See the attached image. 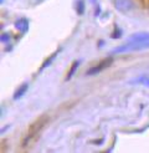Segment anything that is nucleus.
Masks as SVG:
<instances>
[{
    "label": "nucleus",
    "instance_id": "ddd939ff",
    "mask_svg": "<svg viewBox=\"0 0 149 153\" xmlns=\"http://www.w3.org/2000/svg\"><path fill=\"white\" fill-rule=\"evenodd\" d=\"M91 1H92V3H94V1H96V0H91Z\"/></svg>",
    "mask_w": 149,
    "mask_h": 153
},
{
    "label": "nucleus",
    "instance_id": "7ed1b4c3",
    "mask_svg": "<svg viewBox=\"0 0 149 153\" xmlns=\"http://www.w3.org/2000/svg\"><path fill=\"white\" fill-rule=\"evenodd\" d=\"M112 62H113V57L112 56H108L106 57L104 60H102L100 64H97L96 66H92L91 68H88L86 75L87 76H92V75H97V74H100L102 70H104V68H107L112 65Z\"/></svg>",
    "mask_w": 149,
    "mask_h": 153
},
{
    "label": "nucleus",
    "instance_id": "0eeeda50",
    "mask_svg": "<svg viewBox=\"0 0 149 153\" xmlns=\"http://www.w3.org/2000/svg\"><path fill=\"white\" fill-rule=\"evenodd\" d=\"M27 83H22V85L15 91V94H14V100H19V98H21L22 96L25 95V92L27 91Z\"/></svg>",
    "mask_w": 149,
    "mask_h": 153
},
{
    "label": "nucleus",
    "instance_id": "6e6552de",
    "mask_svg": "<svg viewBox=\"0 0 149 153\" xmlns=\"http://www.w3.org/2000/svg\"><path fill=\"white\" fill-rule=\"evenodd\" d=\"M80 64H81V61H80V60H77V61H74V62L71 65V68L69 70V72H67V77H66V80H67V81L72 79V76L74 75V72L77 71V68H78Z\"/></svg>",
    "mask_w": 149,
    "mask_h": 153
},
{
    "label": "nucleus",
    "instance_id": "9d476101",
    "mask_svg": "<svg viewBox=\"0 0 149 153\" xmlns=\"http://www.w3.org/2000/svg\"><path fill=\"white\" fill-rule=\"evenodd\" d=\"M76 11L78 15H82L85 13V1L83 0H77L76 3Z\"/></svg>",
    "mask_w": 149,
    "mask_h": 153
},
{
    "label": "nucleus",
    "instance_id": "f8f14e48",
    "mask_svg": "<svg viewBox=\"0 0 149 153\" xmlns=\"http://www.w3.org/2000/svg\"><path fill=\"white\" fill-rule=\"evenodd\" d=\"M55 57H56V53H54V55H51V57H50L49 60H46V61H45V62L42 64V68H44V67H47V65H49V64H51V61L54 60Z\"/></svg>",
    "mask_w": 149,
    "mask_h": 153
},
{
    "label": "nucleus",
    "instance_id": "9b49d317",
    "mask_svg": "<svg viewBox=\"0 0 149 153\" xmlns=\"http://www.w3.org/2000/svg\"><path fill=\"white\" fill-rule=\"evenodd\" d=\"M121 36H122V30L118 29V27H116V30H114L113 33H112V37H113V39H119Z\"/></svg>",
    "mask_w": 149,
    "mask_h": 153
},
{
    "label": "nucleus",
    "instance_id": "1a4fd4ad",
    "mask_svg": "<svg viewBox=\"0 0 149 153\" xmlns=\"http://www.w3.org/2000/svg\"><path fill=\"white\" fill-rule=\"evenodd\" d=\"M131 83H140V85L149 86V76H139L138 79L131 80Z\"/></svg>",
    "mask_w": 149,
    "mask_h": 153
},
{
    "label": "nucleus",
    "instance_id": "39448f33",
    "mask_svg": "<svg viewBox=\"0 0 149 153\" xmlns=\"http://www.w3.org/2000/svg\"><path fill=\"white\" fill-rule=\"evenodd\" d=\"M149 40V31H138L128 37V41H145Z\"/></svg>",
    "mask_w": 149,
    "mask_h": 153
},
{
    "label": "nucleus",
    "instance_id": "20e7f679",
    "mask_svg": "<svg viewBox=\"0 0 149 153\" xmlns=\"http://www.w3.org/2000/svg\"><path fill=\"white\" fill-rule=\"evenodd\" d=\"M132 0H114V7L121 13H128L133 9Z\"/></svg>",
    "mask_w": 149,
    "mask_h": 153
},
{
    "label": "nucleus",
    "instance_id": "f03ea898",
    "mask_svg": "<svg viewBox=\"0 0 149 153\" xmlns=\"http://www.w3.org/2000/svg\"><path fill=\"white\" fill-rule=\"evenodd\" d=\"M47 122H49V117L46 116V114H44V116H41V117L37 118V120L34 122V123H31V125H30V127H29L27 138H31V137L39 134L41 129L47 125Z\"/></svg>",
    "mask_w": 149,
    "mask_h": 153
},
{
    "label": "nucleus",
    "instance_id": "423d86ee",
    "mask_svg": "<svg viewBox=\"0 0 149 153\" xmlns=\"http://www.w3.org/2000/svg\"><path fill=\"white\" fill-rule=\"evenodd\" d=\"M15 27H16L18 30H20L21 33H25L29 29V21L25 18H20V19H18L16 21H15Z\"/></svg>",
    "mask_w": 149,
    "mask_h": 153
},
{
    "label": "nucleus",
    "instance_id": "f257e3e1",
    "mask_svg": "<svg viewBox=\"0 0 149 153\" xmlns=\"http://www.w3.org/2000/svg\"><path fill=\"white\" fill-rule=\"evenodd\" d=\"M149 49V40L145 41H128L124 45H121L116 49L112 50V53H124V52H132V51H142Z\"/></svg>",
    "mask_w": 149,
    "mask_h": 153
}]
</instances>
